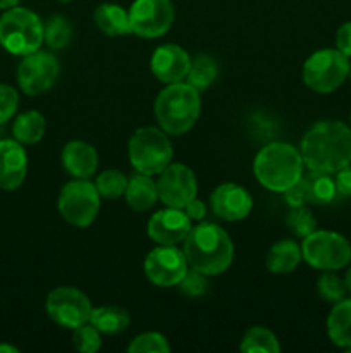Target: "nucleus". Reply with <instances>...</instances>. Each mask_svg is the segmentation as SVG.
Instances as JSON below:
<instances>
[{
	"label": "nucleus",
	"mask_w": 351,
	"mask_h": 353,
	"mask_svg": "<svg viewBox=\"0 0 351 353\" xmlns=\"http://www.w3.org/2000/svg\"><path fill=\"white\" fill-rule=\"evenodd\" d=\"M301 157L310 171L337 172L351 162V128L341 121H320L305 133Z\"/></svg>",
	"instance_id": "nucleus-1"
},
{
	"label": "nucleus",
	"mask_w": 351,
	"mask_h": 353,
	"mask_svg": "<svg viewBox=\"0 0 351 353\" xmlns=\"http://www.w3.org/2000/svg\"><path fill=\"white\" fill-rule=\"evenodd\" d=\"M184 257L188 265L205 276L227 271L234 259V245L229 234L213 223H200L184 238Z\"/></svg>",
	"instance_id": "nucleus-2"
},
{
	"label": "nucleus",
	"mask_w": 351,
	"mask_h": 353,
	"mask_svg": "<svg viewBox=\"0 0 351 353\" xmlns=\"http://www.w3.org/2000/svg\"><path fill=\"white\" fill-rule=\"evenodd\" d=\"M301 152L291 143L274 141L262 148L253 161V172L264 188L284 193L303 176Z\"/></svg>",
	"instance_id": "nucleus-3"
},
{
	"label": "nucleus",
	"mask_w": 351,
	"mask_h": 353,
	"mask_svg": "<svg viewBox=\"0 0 351 353\" xmlns=\"http://www.w3.org/2000/svg\"><path fill=\"white\" fill-rule=\"evenodd\" d=\"M202 110L200 92L189 83H172L155 100V117L167 134H184L195 126Z\"/></svg>",
	"instance_id": "nucleus-4"
},
{
	"label": "nucleus",
	"mask_w": 351,
	"mask_h": 353,
	"mask_svg": "<svg viewBox=\"0 0 351 353\" xmlns=\"http://www.w3.org/2000/svg\"><path fill=\"white\" fill-rule=\"evenodd\" d=\"M43 23L26 7H10L0 16V45L12 55L33 54L43 43Z\"/></svg>",
	"instance_id": "nucleus-5"
},
{
	"label": "nucleus",
	"mask_w": 351,
	"mask_h": 353,
	"mask_svg": "<svg viewBox=\"0 0 351 353\" xmlns=\"http://www.w3.org/2000/svg\"><path fill=\"white\" fill-rule=\"evenodd\" d=\"M129 162L138 172L148 176L160 174L172 161V145L167 133L153 126L140 128L127 145Z\"/></svg>",
	"instance_id": "nucleus-6"
},
{
	"label": "nucleus",
	"mask_w": 351,
	"mask_h": 353,
	"mask_svg": "<svg viewBox=\"0 0 351 353\" xmlns=\"http://www.w3.org/2000/svg\"><path fill=\"white\" fill-rule=\"evenodd\" d=\"M301 254L306 264L319 271H339L351 262V243L339 233L315 230L303 238Z\"/></svg>",
	"instance_id": "nucleus-7"
},
{
	"label": "nucleus",
	"mask_w": 351,
	"mask_h": 353,
	"mask_svg": "<svg viewBox=\"0 0 351 353\" xmlns=\"http://www.w3.org/2000/svg\"><path fill=\"white\" fill-rule=\"evenodd\" d=\"M350 74V62L337 48H322L303 64V81L317 93H332Z\"/></svg>",
	"instance_id": "nucleus-8"
},
{
	"label": "nucleus",
	"mask_w": 351,
	"mask_h": 353,
	"mask_svg": "<svg viewBox=\"0 0 351 353\" xmlns=\"http://www.w3.org/2000/svg\"><path fill=\"white\" fill-rule=\"evenodd\" d=\"M100 193L88 179H78L62 186L58 193V212L76 228H88L100 210Z\"/></svg>",
	"instance_id": "nucleus-9"
},
{
	"label": "nucleus",
	"mask_w": 351,
	"mask_h": 353,
	"mask_svg": "<svg viewBox=\"0 0 351 353\" xmlns=\"http://www.w3.org/2000/svg\"><path fill=\"white\" fill-rule=\"evenodd\" d=\"M45 309L55 324L65 330H76L81 324L89 323L93 307L81 290L72 286H58L48 293Z\"/></svg>",
	"instance_id": "nucleus-10"
},
{
	"label": "nucleus",
	"mask_w": 351,
	"mask_h": 353,
	"mask_svg": "<svg viewBox=\"0 0 351 353\" xmlns=\"http://www.w3.org/2000/svg\"><path fill=\"white\" fill-rule=\"evenodd\" d=\"M61 74L57 57L50 52L36 50L24 55L17 68V83L26 95H40L55 85Z\"/></svg>",
	"instance_id": "nucleus-11"
},
{
	"label": "nucleus",
	"mask_w": 351,
	"mask_h": 353,
	"mask_svg": "<svg viewBox=\"0 0 351 353\" xmlns=\"http://www.w3.org/2000/svg\"><path fill=\"white\" fill-rule=\"evenodd\" d=\"M131 33L141 38H158L174 23L171 0H134L129 9Z\"/></svg>",
	"instance_id": "nucleus-12"
},
{
	"label": "nucleus",
	"mask_w": 351,
	"mask_h": 353,
	"mask_svg": "<svg viewBox=\"0 0 351 353\" xmlns=\"http://www.w3.org/2000/svg\"><path fill=\"white\" fill-rule=\"evenodd\" d=\"M145 274L160 288L178 286L188 271V261L184 252L176 248V245H158L145 259Z\"/></svg>",
	"instance_id": "nucleus-13"
},
{
	"label": "nucleus",
	"mask_w": 351,
	"mask_h": 353,
	"mask_svg": "<svg viewBox=\"0 0 351 353\" xmlns=\"http://www.w3.org/2000/svg\"><path fill=\"white\" fill-rule=\"evenodd\" d=\"M196 178L195 172L184 164H169L160 172L157 181L158 199L162 203L174 209H184L193 199H196Z\"/></svg>",
	"instance_id": "nucleus-14"
},
{
	"label": "nucleus",
	"mask_w": 351,
	"mask_h": 353,
	"mask_svg": "<svg viewBox=\"0 0 351 353\" xmlns=\"http://www.w3.org/2000/svg\"><path fill=\"white\" fill-rule=\"evenodd\" d=\"M191 230V219L182 212V209L167 207L158 210L150 217L147 224V233L155 243L176 245L184 241Z\"/></svg>",
	"instance_id": "nucleus-15"
},
{
	"label": "nucleus",
	"mask_w": 351,
	"mask_h": 353,
	"mask_svg": "<svg viewBox=\"0 0 351 353\" xmlns=\"http://www.w3.org/2000/svg\"><path fill=\"white\" fill-rule=\"evenodd\" d=\"M210 205L217 217L234 223L250 216L253 199L243 186L236 183H224L212 192Z\"/></svg>",
	"instance_id": "nucleus-16"
},
{
	"label": "nucleus",
	"mask_w": 351,
	"mask_h": 353,
	"mask_svg": "<svg viewBox=\"0 0 351 353\" xmlns=\"http://www.w3.org/2000/svg\"><path fill=\"white\" fill-rule=\"evenodd\" d=\"M189 65H191V59H189L188 52L174 43L160 45L153 52L150 61L153 76L165 85L184 81Z\"/></svg>",
	"instance_id": "nucleus-17"
},
{
	"label": "nucleus",
	"mask_w": 351,
	"mask_h": 353,
	"mask_svg": "<svg viewBox=\"0 0 351 353\" xmlns=\"http://www.w3.org/2000/svg\"><path fill=\"white\" fill-rule=\"evenodd\" d=\"M28 174V155L17 140H0V190L14 192Z\"/></svg>",
	"instance_id": "nucleus-18"
},
{
	"label": "nucleus",
	"mask_w": 351,
	"mask_h": 353,
	"mask_svg": "<svg viewBox=\"0 0 351 353\" xmlns=\"http://www.w3.org/2000/svg\"><path fill=\"white\" fill-rule=\"evenodd\" d=\"M61 159L65 171L72 178L78 179L92 178L96 172V168H98V154H96L95 147L81 140L69 141L62 148Z\"/></svg>",
	"instance_id": "nucleus-19"
},
{
	"label": "nucleus",
	"mask_w": 351,
	"mask_h": 353,
	"mask_svg": "<svg viewBox=\"0 0 351 353\" xmlns=\"http://www.w3.org/2000/svg\"><path fill=\"white\" fill-rule=\"evenodd\" d=\"M303 200L312 205H327L332 202L337 195L336 181L329 176V172L308 171L303 174L296 183Z\"/></svg>",
	"instance_id": "nucleus-20"
},
{
	"label": "nucleus",
	"mask_w": 351,
	"mask_h": 353,
	"mask_svg": "<svg viewBox=\"0 0 351 353\" xmlns=\"http://www.w3.org/2000/svg\"><path fill=\"white\" fill-rule=\"evenodd\" d=\"M124 195H126V202L131 209L136 210V212H145V210L151 209L157 202V183L151 179V176L138 172L127 179V188Z\"/></svg>",
	"instance_id": "nucleus-21"
},
{
	"label": "nucleus",
	"mask_w": 351,
	"mask_h": 353,
	"mask_svg": "<svg viewBox=\"0 0 351 353\" xmlns=\"http://www.w3.org/2000/svg\"><path fill=\"white\" fill-rule=\"evenodd\" d=\"M301 247L292 240H281L268 250L265 264L272 274H289L301 262Z\"/></svg>",
	"instance_id": "nucleus-22"
},
{
	"label": "nucleus",
	"mask_w": 351,
	"mask_h": 353,
	"mask_svg": "<svg viewBox=\"0 0 351 353\" xmlns=\"http://www.w3.org/2000/svg\"><path fill=\"white\" fill-rule=\"evenodd\" d=\"M327 334L336 347H351V299L334 303L327 317Z\"/></svg>",
	"instance_id": "nucleus-23"
},
{
	"label": "nucleus",
	"mask_w": 351,
	"mask_h": 353,
	"mask_svg": "<svg viewBox=\"0 0 351 353\" xmlns=\"http://www.w3.org/2000/svg\"><path fill=\"white\" fill-rule=\"evenodd\" d=\"M95 23L109 37H123L131 33L129 10L117 3H100L95 9Z\"/></svg>",
	"instance_id": "nucleus-24"
},
{
	"label": "nucleus",
	"mask_w": 351,
	"mask_h": 353,
	"mask_svg": "<svg viewBox=\"0 0 351 353\" xmlns=\"http://www.w3.org/2000/svg\"><path fill=\"white\" fill-rule=\"evenodd\" d=\"M89 323L105 334H117L120 331L127 330L131 323V317L126 309L117 305H103L92 309V316H89Z\"/></svg>",
	"instance_id": "nucleus-25"
},
{
	"label": "nucleus",
	"mask_w": 351,
	"mask_h": 353,
	"mask_svg": "<svg viewBox=\"0 0 351 353\" xmlns=\"http://www.w3.org/2000/svg\"><path fill=\"white\" fill-rule=\"evenodd\" d=\"M45 128H47V123H45L43 114L38 110H28V112L19 114L14 121V140L23 145H34L43 138Z\"/></svg>",
	"instance_id": "nucleus-26"
},
{
	"label": "nucleus",
	"mask_w": 351,
	"mask_h": 353,
	"mask_svg": "<svg viewBox=\"0 0 351 353\" xmlns=\"http://www.w3.org/2000/svg\"><path fill=\"white\" fill-rule=\"evenodd\" d=\"M240 350L246 353H279L281 347L270 330L264 326H253L244 333Z\"/></svg>",
	"instance_id": "nucleus-27"
},
{
	"label": "nucleus",
	"mask_w": 351,
	"mask_h": 353,
	"mask_svg": "<svg viewBox=\"0 0 351 353\" xmlns=\"http://www.w3.org/2000/svg\"><path fill=\"white\" fill-rule=\"evenodd\" d=\"M217 72H219L217 62L213 61L210 55L198 54L191 61L188 76H186V79H188L186 83H189V85L195 90H198V92H203V90H206L213 81H215Z\"/></svg>",
	"instance_id": "nucleus-28"
},
{
	"label": "nucleus",
	"mask_w": 351,
	"mask_h": 353,
	"mask_svg": "<svg viewBox=\"0 0 351 353\" xmlns=\"http://www.w3.org/2000/svg\"><path fill=\"white\" fill-rule=\"evenodd\" d=\"M72 40V26L64 16H54L43 28V41L52 50H62Z\"/></svg>",
	"instance_id": "nucleus-29"
},
{
	"label": "nucleus",
	"mask_w": 351,
	"mask_h": 353,
	"mask_svg": "<svg viewBox=\"0 0 351 353\" xmlns=\"http://www.w3.org/2000/svg\"><path fill=\"white\" fill-rule=\"evenodd\" d=\"M95 186L98 190L100 196L107 200H116L126 193L127 178L124 176V172L117 171V169H109V171H103L96 178Z\"/></svg>",
	"instance_id": "nucleus-30"
},
{
	"label": "nucleus",
	"mask_w": 351,
	"mask_h": 353,
	"mask_svg": "<svg viewBox=\"0 0 351 353\" xmlns=\"http://www.w3.org/2000/svg\"><path fill=\"white\" fill-rule=\"evenodd\" d=\"M317 292H319L320 299L327 303H337L343 299H346V283L344 279H341L339 276H336L334 272L326 271L317 281Z\"/></svg>",
	"instance_id": "nucleus-31"
},
{
	"label": "nucleus",
	"mask_w": 351,
	"mask_h": 353,
	"mask_svg": "<svg viewBox=\"0 0 351 353\" xmlns=\"http://www.w3.org/2000/svg\"><path fill=\"white\" fill-rule=\"evenodd\" d=\"M286 224L291 230V233L298 238H306L317 230L315 217H313L312 210L306 209L305 205L291 207Z\"/></svg>",
	"instance_id": "nucleus-32"
},
{
	"label": "nucleus",
	"mask_w": 351,
	"mask_h": 353,
	"mask_svg": "<svg viewBox=\"0 0 351 353\" xmlns=\"http://www.w3.org/2000/svg\"><path fill=\"white\" fill-rule=\"evenodd\" d=\"M72 343H74L76 350L83 353H96L102 347V336L92 323H86L72 330Z\"/></svg>",
	"instance_id": "nucleus-33"
},
{
	"label": "nucleus",
	"mask_w": 351,
	"mask_h": 353,
	"mask_svg": "<svg viewBox=\"0 0 351 353\" xmlns=\"http://www.w3.org/2000/svg\"><path fill=\"white\" fill-rule=\"evenodd\" d=\"M127 352L131 353H167L171 352L167 340L160 333H141L134 338L127 347Z\"/></svg>",
	"instance_id": "nucleus-34"
},
{
	"label": "nucleus",
	"mask_w": 351,
	"mask_h": 353,
	"mask_svg": "<svg viewBox=\"0 0 351 353\" xmlns=\"http://www.w3.org/2000/svg\"><path fill=\"white\" fill-rule=\"evenodd\" d=\"M179 290L184 293L186 296H191V299H196V296L203 295L209 288V281H206V276L202 274V272L195 271H186L184 278L179 281Z\"/></svg>",
	"instance_id": "nucleus-35"
},
{
	"label": "nucleus",
	"mask_w": 351,
	"mask_h": 353,
	"mask_svg": "<svg viewBox=\"0 0 351 353\" xmlns=\"http://www.w3.org/2000/svg\"><path fill=\"white\" fill-rule=\"evenodd\" d=\"M17 105H19V95L16 90L9 85H0V126L14 117Z\"/></svg>",
	"instance_id": "nucleus-36"
},
{
	"label": "nucleus",
	"mask_w": 351,
	"mask_h": 353,
	"mask_svg": "<svg viewBox=\"0 0 351 353\" xmlns=\"http://www.w3.org/2000/svg\"><path fill=\"white\" fill-rule=\"evenodd\" d=\"M336 48L344 54L346 57H351V21L344 23L336 33Z\"/></svg>",
	"instance_id": "nucleus-37"
},
{
	"label": "nucleus",
	"mask_w": 351,
	"mask_h": 353,
	"mask_svg": "<svg viewBox=\"0 0 351 353\" xmlns=\"http://www.w3.org/2000/svg\"><path fill=\"white\" fill-rule=\"evenodd\" d=\"M334 181H336L337 193H341L344 196H351V162L337 171Z\"/></svg>",
	"instance_id": "nucleus-38"
},
{
	"label": "nucleus",
	"mask_w": 351,
	"mask_h": 353,
	"mask_svg": "<svg viewBox=\"0 0 351 353\" xmlns=\"http://www.w3.org/2000/svg\"><path fill=\"white\" fill-rule=\"evenodd\" d=\"M184 212L191 221H202L206 214L205 203L198 199H193L191 202L184 207Z\"/></svg>",
	"instance_id": "nucleus-39"
},
{
	"label": "nucleus",
	"mask_w": 351,
	"mask_h": 353,
	"mask_svg": "<svg viewBox=\"0 0 351 353\" xmlns=\"http://www.w3.org/2000/svg\"><path fill=\"white\" fill-rule=\"evenodd\" d=\"M19 3V0H0V9H10V7H16Z\"/></svg>",
	"instance_id": "nucleus-40"
},
{
	"label": "nucleus",
	"mask_w": 351,
	"mask_h": 353,
	"mask_svg": "<svg viewBox=\"0 0 351 353\" xmlns=\"http://www.w3.org/2000/svg\"><path fill=\"white\" fill-rule=\"evenodd\" d=\"M17 353L19 350H17L16 347H12V345H6V343H0V353Z\"/></svg>",
	"instance_id": "nucleus-41"
},
{
	"label": "nucleus",
	"mask_w": 351,
	"mask_h": 353,
	"mask_svg": "<svg viewBox=\"0 0 351 353\" xmlns=\"http://www.w3.org/2000/svg\"><path fill=\"white\" fill-rule=\"evenodd\" d=\"M344 283H346V288H348V293H351V268L348 269L346 276H344Z\"/></svg>",
	"instance_id": "nucleus-42"
},
{
	"label": "nucleus",
	"mask_w": 351,
	"mask_h": 353,
	"mask_svg": "<svg viewBox=\"0 0 351 353\" xmlns=\"http://www.w3.org/2000/svg\"><path fill=\"white\" fill-rule=\"evenodd\" d=\"M348 76H350V78H351V62H350V74H348Z\"/></svg>",
	"instance_id": "nucleus-43"
},
{
	"label": "nucleus",
	"mask_w": 351,
	"mask_h": 353,
	"mask_svg": "<svg viewBox=\"0 0 351 353\" xmlns=\"http://www.w3.org/2000/svg\"><path fill=\"white\" fill-rule=\"evenodd\" d=\"M61 2H71V0H61Z\"/></svg>",
	"instance_id": "nucleus-44"
}]
</instances>
